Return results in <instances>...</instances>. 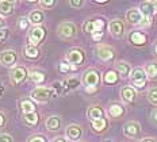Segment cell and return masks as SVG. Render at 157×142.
Returning a JSON list of instances; mask_svg holds the SVG:
<instances>
[{
    "label": "cell",
    "instance_id": "obj_49",
    "mask_svg": "<svg viewBox=\"0 0 157 142\" xmlns=\"http://www.w3.org/2000/svg\"><path fill=\"white\" fill-rule=\"evenodd\" d=\"M104 142H110V141H104Z\"/></svg>",
    "mask_w": 157,
    "mask_h": 142
},
{
    "label": "cell",
    "instance_id": "obj_5",
    "mask_svg": "<svg viewBox=\"0 0 157 142\" xmlns=\"http://www.w3.org/2000/svg\"><path fill=\"white\" fill-rule=\"evenodd\" d=\"M126 21L130 23V25H145V23H149L144 18V15L141 14L138 8H130L129 11L126 12Z\"/></svg>",
    "mask_w": 157,
    "mask_h": 142
},
{
    "label": "cell",
    "instance_id": "obj_41",
    "mask_svg": "<svg viewBox=\"0 0 157 142\" xmlns=\"http://www.w3.org/2000/svg\"><path fill=\"white\" fill-rule=\"evenodd\" d=\"M6 123V118H4V114L3 112H0V127H3Z\"/></svg>",
    "mask_w": 157,
    "mask_h": 142
},
{
    "label": "cell",
    "instance_id": "obj_24",
    "mask_svg": "<svg viewBox=\"0 0 157 142\" xmlns=\"http://www.w3.org/2000/svg\"><path fill=\"white\" fill-rule=\"evenodd\" d=\"M21 108L23 114H31L35 112V104L31 100H22L21 102Z\"/></svg>",
    "mask_w": 157,
    "mask_h": 142
},
{
    "label": "cell",
    "instance_id": "obj_36",
    "mask_svg": "<svg viewBox=\"0 0 157 142\" xmlns=\"http://www.w3.org/2000/svg\"><path fill=\"white\" fill-rule=\"evenodd\" d=\"M29 142H46V140L44 137H41V135H34V137L29 138Z\"/></svg>",
    "mask_w": 157,
    "mask_h": 142
},
{
    "label": "cell",
    "instance_id": "obj_1",
    "mask_svg": "<svg viewBox=\"0 0 157 142\" xmlns=\"http://www.w3.org/2000/svg\"><path fill=\"white\" fill-rule=\"evenodd\" d=\"M57 34H58V37L63 39H71V38L76 37L77 27L75 26V23H72V22H63L58 26Z\"/></svg>",
    "mask_w": 157,
    "mask_h": 142
},
{
    "label": "cell",
    "instance_id": "obj_38",
    "mask_svg": "<svg viewBox=\"0 0 157 142\" xmlns=\"http://www.w3.org/2000/svg\"><path fill=\"white\" fill-rule=\"evenodd\" d=\"M0 142H12V137L10 134H2L0 135Z\"/></svg>",
    "mask_w": 157,
    "mask_h": 142
},
{
    "label": "cell",
    "instance_id": "obj_28",
    "mask_svg": "<svg viewBox=\"0 0 157 142\" xmlns=\"http://www.w3.org/2000/svg\"><path fill=\"white\" fill-rule=\"evenodd\" d=\"M29 75H30V79L34 83H37V84H41V83L45 81V75L42 73V72L39 71H30L29 72Z\"/></svg>",
    "mask_w": 157,
    "mask_h": 142
},
{
    "label": "cell",
    "instance_id": "obj_43",
    "mask_svg": "<svg viewBox=\"0 0 157 142\" xmlns=\"http://www.w3.org/2000/svg\"><path fill=\"white\" fill-rule=\"evenodd\" d=\"M102 37H103V33H99V34L92 35V38L95 39V41H99V39H102Z\"/></svg>",
    "mask_w": 157,
    "mask_h": 142
},
{
    "label": "cell",
    "instance_id": "obj_3",
    "mask_svg": "<svg viewBox=\"0 0 157 142\" xmlns=\"http://www.w3.org/2000/svg\"><path fill=\"white\" fill-rule=\"evenodd\" d=\"M54 95V90L45 87H38L30 92V96L37 102H48Z\"/></svg>",
    "mask_w": 157,
    "mask_h": 142
},
{
    "label": "cell",
    "instance_id": "obj_20",
    "mask_svg": "<svg viewBox=\"0 0 157 142\" xmlns=\"http://www.w3.org/2000/svg\"><path fill=\"white\" fill-rule=\"evenodd\" d=\"M14 11V2L10 0H2L0 2V15L2 16H8Z\"/></svg>",
    "mask_w": 157,
    "mask_h": 142
},
{
    "label": "cell",
    "instance_id": "obj_35",
    "mask_svg": "<svg viewBox=\"0 0 157 142\" xmlns=\"http://www.w3.org/2000/svg\"><path fill=\"white\" fill-rule=\"evenodd\" d=\"M39 4L45 8H52L56 6V2L54 0H42V2H39Z\"/></svg>",
    "mask_w": 157,
    "mask_h": 142
},
{
    "label": "cell",
    "instance_id": "obj_14",
    "mask_svg": "<svg viewBox=\"0 0 157 142\" xmlns=\"http://www.w3.org/2000/svg\"><path fill=\"white\" fill-rule=\"evenodd\" d=\"M65 134H67V138L71 141H78L83 135V130H81L80 126L77 125H69L65 130Z\"/></svg>",
    "mask_w": 157,
    "mask_h": 142
},
{
    "label": "cell",
    "instance_id": "obj_9",
    "mask_svg": "<svg viewBox=\"0 0 157 142\" xmlns=\"http://www.w3.org/2000/svg\"><path fill=\"white\" fill-rule=\"evenodd\" d=\"M99 80H100L99 73L95 69H88L83 76V83L87 87H96L99 84Z\"/></svg>",
    "mask_w": 157,
    "mask_h": 142
},
{
    "label": "cell",
    "instance_id": "obj_33",
    "mask_svg": "<svg viewBox=\"0 0 157 142\" xmlns=\"http://www.w3.org/2000/svg\"><path fill=\"white\" fill-rule=\"evenodd\" d=\"M29 25H30L29 18H21V19H19V23H18V27L21 29V30H27Z\"/></svg>",
    "mask_w": 157,
    "mask_h": 142
},
{
    "label": "cell",
    "instance_id": "obj_7",
    "mask_svg": "<svg viewBox=\"0 0 157 142\" xmlns=\"http://www.w3.org/2000/svg\"><path fill=\"white\" fill-rule=\"evenodd\" d=\"M45 37V29L41 26H35L29 31V42L31 46H37Z\"/></svg>",
    "mask_w": 157,
    "mask_h": 142
},
{
    "label": "cell",
    "instance_id": "obj_11",
    "mask_svg": "<svg viewBox=\"0 0 157 142\" xmlns=\"http://www.w3.org/2000/svg\"><path fill=\"white\" fill-rule=\"evenodd\" d=\"M96 54L102 61H110L114 57V49L107 45H98L96 46Z\"/></svg>",
    "mask_w": 157,
    "mask_h": 142
},
{
    "label": "cell",
    "instance_id": "obj_29",
    "mask_svg": "<svg viewBox=\"0 0 157 142\" xmlns=\"http://www.w3.org/2000/svg\"><path fill=\"white\" fill-rule=\"evenodd\" d=\"M118 73L115 71H109L106 75H104V83H107V84H115L118 81Z\"/></svg>",
    "mask_w": 157,
    "mask_h": 142
},
{
    "label": "cell",
    "instance_id": "obj_4",
    "mask_svg": "<svg viewBox=\"0 0 157 142\" xmlns=\"http://www.w3.org/2000/svg\"><path fill=\"white\" fill-rule=\"evenodd\" d=\"M103 27H104V21L103 19H94V21H87L83 26V30L87 33V34H99V33H103Z\"/></svg>",
    "mask_w": 157,
    "mask_h": 142
},
{
    "label": "cell",
    "instance_id": "obj_16",
    "mask_svg": "<svg viewBox=\"0 0 157 142\" xmlns=\"http://www.w3.org/2000/svg\"><path fill=\"white\" fill-rule=\"evenodd\" d=\"M121 96H122V99L126 102V103H132V102H134V99H136V96H137V92L133 87L126 85V87H123L122 90H121Z\"/></svg>",
    "mask_w": 157,
    "mask_h": 142
},
{
    "label": "cell",
    "instance_id": "obj_17",
    "mask_svg": "<svg viewBox=\"0 0 157 142\" xmlns=\"http://www.w3.org/2000/svg\"><path fill=\"white\" fill-rule=\"evenodd\" d=\"M115 69L123 79L132 75V67H130V64L126 61H118L115 64Z\"/></svg>",
    "mask_w": 157,
    "mask_h": 142
},
{
    "label": "cell",
    "instance_id": "obj_44",
    "mask_svg": "<svg viewBox=\"0 0 157 142\" xmlns=\"http://www.w3.org/2000/svg\"><path fill=\"white\" fill-rule=\"evenodd\" d=\"M53 142H67V140H65L64 137H57L53 140Z\"/></svg>",
    "mask_w": 157,
    "mask_h": 142
},
{
    "label": "cell",
    "instance_id": "obj_2",
    "mask_svg": "<svg viewBox=\"0 0 157 142\" xmlns=\"http://www.w3.org/2000/svg\"><path fill=\"white\" fill-rule=\"evenodd\" d=\"M130 79H132V83L136 88H144L146 84V79H148V75L145 73V69L142 68H136L132 71V75H130Z\"/></svg>",
    "mask_w": 157,
    "mask_h": 142
},
{
    "label": "cell",
    "instance_id": "obj_48",
    "mask_svg": "<svg viewBox=\"0 0 157 142\" xmlns=\"http://www.w3.org/2000/svg\"><path fill=\"white\" fill-rule=\"evenodd\" d=\"M155 53L157 54V44H156V46H155Z\"/></svg>",
    "mask_w": 157,
    "mask_h": 142
},
{
    "label": "cell",
    "instance_id": "obj_8",
    "mask_svg": "<svg viewBox=\"0 0 157 142\" xmlns=\"http://www.w3.org/2000/svg\"><path fill=\"white\" fill-rule=\"evenodd\" d=\"M123 134L129 138H138L141 134V126L137 122H127L123 126Z\"/></svg>",
    "mask_w": 157,
    "mask_h": 142
},
{
    "label": "cell",
    "instance_id": "obj_42",
    "mask_svg": "<svg viewBox=\"0 0 157 142\" xmlns=\"http://www.w3.org/2000/svg\"><path fill=\"white\" fill-rule=\"evenodd\" d=\"M140 142H157V138H144Z\"/></svg>",
    "mask_w": 157,
    "mask_h": 142
},
{
    "label": "cell",
    "instance_id": "obj_37",
    "mask_svg": "<svg viewBox=\"0 0 157 142\" xmlns=\"http://www.w3.org/2000/svg\"><path fill=\"white\" fill-rule=\"evenodd\" d=\"M150 121H152L153 125H156L157 126V108L152 110V112H150Z\"/></svg>",
    "mask_w": 157,
    "mask_h": 142
},
{
    "label": "cell",
    "instance_id": "obj_26",
    "mask_svg": "<svg viewBox=\"0 0 157 142\" xmlns=\"http://www.w3.org/2000/svg\"><path fill=\"white\" fill-rule=\"evenodd\" d=\"M145 73L148 75V77H157V62H148L145 65Z\"/></svg>",
    "mask_w": 157,
    "mask_h": 142
},
{
    "label": "cell",
    "instance_id": "obj_32",
    "mask_svg": "<svg viewBox=\"0 0 157 142\" xmlns=\"http://www.w3.org/2000/svg\"><path fill=\"white\" fill-rule=\"evenodd\" d=\"M148 100L152 104L157 106V87L150 88V90H149V92H148Z\"/></svg>",
    "mask_w": 157,
    "mask_h": 142
},
{
    "label": "cell",
    "instance_id": "obj_21",
    "mask_svg": "<svg viewBox=\"0 0 157 142\" xmlns=\"http://www.w3.org/2000/svg\"><path fill=\"white\" fill-rule=\"evenodd\" d=\"M29 21L33 25H41L42 22L45 21V14L42 11H39V10H35V11L30 12V15H29Z\"/></svg>",
    "mask_w": 157,
    "mask_h": 142
},
{
    "label": "cell",
    "instance_id": "obj_10",
    "mask_svg": "<svg viewBox=\"0 0 157 142\" xmlns=\"http://www.w3.org/2000/svg\"><path fill=\"white\" fill-rule=\"evenodd\" d=\"M16 58L18 56L14 50H4L0 53V64H3L4 67H14Z\"/></svg>",
    "mask_w": 157,
    "mask_h": 142
},
{
    "label": "cell",
    "instance_id": "obj_6",
    "mask_svg": "<svg viewBox=\"0 0 157 142\" xmlns=\"http://www.w3.org/2000/svg\"><path fill=\"white\" fill-rule=\"evenodd\" d=\"M67 61L69 62L71 65H81L84 62V52L81 49H71L67 54Z\"/></svg>",
    "mask_w": 157,
    "mask_h": 142
},
{
    "label": "cell",
    "instance_id": "obj_22",
    "mask_svg": "<svg viewBox=\"0 0 157 142\" xmlns=\"http://www.w3.org/2000/svg\"><path fill=\"white\" fill-rule=\"evenodd\" d=\"M61 126V119L56 115H52L46 119V129L50 131H54V130H58Z\"/></svg>",
    "mask_w": 157,
    "mask_h": 142
},
{
    "label": "cell",
    "instance_id": "obj_45",
    "mask_svg": "<svg viewBox=\"0 0 157 142\" xmlns=\"http://www.w3.org/2000/svg\"><path fill=\"white\" fill-rule=\"evenodd\" d=\"M95 90H96V87H87L86 88L87 92H95Z\"/></svg>",
    "mask_w": 157,
    "mask_h": 142
},
{
    "label": "cell",
    "instance_id": "obj_27",
    "mask_svg": "<svg viewBox=\"0 0 157 142\" xmlns=\"http://www.w3.org/2000/svg\"><path fill=\"white\" fill-rule=\"evenodd\" d=\"M25 56H26V57H29V58H37L39 56L38 48H37V46H31V45L26 46V48H25Z\"/></svg>",
    "mask_w": 157,
    "mask_h": 142
},
{
    "label": "cell",
    "instance_id": "obj_25",
    "mask_svg": "<svg viewBox=\"0 0 157 142\" xmlns=\"http://www.w3.org/2000/svg\"><path fill=\"white\" fill-rule=\"evenodd\" d=\"M109 114H110V117H113V118H119L121 115L123 114V107L121 104H111L110 106V108H109Z\"/></svg>",
    "mask_w": 157,
    "mask_h": 142
},
{
    "label": "cell",
    "instance_id": "obj_18",
    "mask_svg": "<svg viewBox=\"0 0 157 142\" xmlns=\"http://www.w3.org/2000/svg\"><path fill=\"white\" fill-rule=\"evenodd\" d=\"M87 115L92 122L103 119L104 118V112H103V110L99 107V106H92V107H90L88 108V111H87Z\"/></svg>",
    "mask_w": 157,
    "mask_h": 142
},
{
    "label": "cell",
    "instance_id": "obj_34",
    "mask_svg": "<svg viewBox=\"0 0 157 142\" xmlns=\"http://www.w3.org/2000/svg\"><path fill=\"white\" fill-rule=\"evenodd\" d=\"M77 67L75 65H71V64H67V62H61L60 64V71L61 72H69V71H75Z\"/></svg>",
    "mask_w": 157,
    "mask_h": 142
},
{
    "label": "cell",
    "instance_id": "obj_31",
    "mask_svg": "<svg viewBox=\"0 0 157 142\" xmlns=\"http://www.w3.org/2000/svg\"><path fill=\"white\" fill-rule=\"evenodd\" d=\"M64 87L67 88V90H75V88H77L78 85H80V81L77 80V79H69V80H67L64 83Z\"/></svg>",
    "mask_w": 157,
    "mask_h": 142
},
{
    "label": "cell",
    "instance_id": "obj_13",
    "mask_svg": "<svg viewBox=\"0 0 157 142\" xmlns=\"http://www.w3.org/2000/svg\"><path fill=\"white\" fill-rule=\"evenodd\" d=\"M109 30H110V33H111V35H114V37L119 38V37H122L123 33H125V26H123L122 21H119V19H114V21L110 22Z\"/></svg>",
    "mask_w": 157,
    "mask_h": 142
},
{
    "label": "cell",
    "instance_id": "obj_39",
    "mask_svg": "<svg viewBox=\"0 0 157 142\" xmlns=\"http://www.w3.org/2000/svg\"><path fill=\"white\" fill-rule=\"evenodd\" d=\"M84 4V2H81V0H77V2H75V0H72V2H69V6H72V7L75 8H78L81 7V6Z\"/></svg>",
    "mask_w": 157,
    "mask_h": 142
},
{
    "label": "cell",
    "instance_id": "obj_30",
    "mask_svg": "<svg viewBox=\"0 0 157 142\" xmlns=\"http://www.w3.org/2000/svg\"><path fill=\"white\" fill-rule=\"evenodd\" d=\"M92 127L95 131H98V133H100V131H104L107 127V121L104 119H99V121H94L92 122Z\"/></svg>",
    "mask_w": 157,
    "mask_h": 142
},
{
    "label": "cell",
    "instance_id": "obj_19",
    "mask_svg": "<svg viewBox=\"0 0 157 142\" xmlns=\"http://www.w3.org/2000/svg\"><path fill=\"white\" fill-rule=\"evenodd\" d=\"M130 42L133 45H137V46H141V45H145L146 44V35L141 31H133L130 34Z\"/></svg>",
    "mask_w": 157,
    "mask_h": 142
},
{
    "label": "cell",
    "instance_id": "obj_15",
    "mask_svg": "<svg viewBox=\"0 0 157 142\" xmlns=\"http://www.w3.org/2000/svg\"><path fill=\"white\" fill-rule=\"evenodd\" d=\"M140 11H141V14L144 15V18H145L148 22L152 21V16L156 12L155 8H153L152 2H142L141 4H140Z\"/></svg>",
    "mask_w": 157,
    "mask_h": 142
},
{
    "label": "cell",
    "instance_id": "obj_46",
    "mask_svg": "<svg viewBox=\"0 0 157 142\" xmlns=\"http://www.w3.org/2000/svg\"><path fill=\"white\" fill-rule=\"evenodd\" d=\"M152 4H153V8H155V11L157 12V2H152Z\"/></svg>",
    "mask_w": 157,
    "mask_h": 142
},
{
    "label": "cell",
    "instance_id": "obj_40",
    "mask_svg": "<svg viewBox=\"0 0 157 142\" xmlns=\"http://www.w3.org/2000/svg\"><path fill=\"white\" fill-rule=\"evenodd\" d=\"M6 35H7V30H6V29H3V30H0V42H2L3 39L6 38Z\"/></svg>",
    "mask_w": 157,
    "mask_h": 142
},
{
    "label": "cell",
    "instance_id": "obj_12",
    "mask_svg": "<svg viewBox=\"0 0 157 142\" xmlns=\"http://www.w3.org/2000/svg\"><path fill=\"white\" fill-rule=\"evenodd\" d=\"M26 76H27V71L23 67H15L10 73V79H11V81L14 84H19V83L25 80Z\"/></svg>",
    "mask_w": 157,
    "mask_h": 142
},
{
    "label": "cell",
    "instance_id": "obj_47",
    "mask_svg": "<svg viewBox=\"0 0 157 142\" xmlns=\"http://www.w3.org/2000/svg\"><path fill=\"white\" fill-rule=\"evenodd\" d=\"M4 26V21H3V18H0V27H3Z\"/></svg>",
    "mask_w": 157,
    "mask_h": 142
},
{
    "label": "cell",
    "instance_id": "obj_23",
    "mask_svg": "<svg viewBox=\"0 0 157 142\" xmlns=\"http://www.w3.org/2000/svg\"><path fill=\"white\" fill-rule=\"evenodd\" d=\"M39 121L37 112H31V114H23V122L27 126H34Z\"/></svg>",
    "mask_w": 157,
    "mask_h": 142
}]
</instances>
